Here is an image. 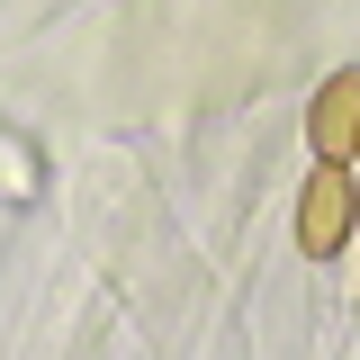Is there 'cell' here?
<instances>
[{
    "label": "cell",
    "instance_id": "cell-1",
    "mask_svg": "<svg viewBox=\"0 0 360 360\" xmlns=\"http://www.w3.org/2000/svg\"><path fill=\"white\" fill-rule=\"evenodd\" d=\"M352 234H360V180L352 172H307V189H297V252L333 262Z\"/></svg>",
    "mask_w": 360,
    "mask_h": 360
},
{
    "label": "cell",
    "instance_id": "cell-2",
    "mask_svg": "<svg viewBox=\"0 0 360 360\" xmlns=\"http://www.w3.org/2000/svg\"><path fill=\"white\" fill-rule=\"evenodd\" d=\"M307 144H315V172H352V153H360V72H333L315 90Z\"/></svg>",
    "mask_w": 360,
    "mask_h": 360
}]
</instances>
